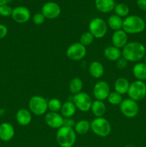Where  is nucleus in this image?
Here are the masks:
<instances>
[{"instance_id":"c85d7f7f","label":"nucleus","mask_w":146,"mask_h":147,"mask_svg":"<svg viewBox=\"0 0 146 147\" xmlns=\"http://www.w3.org/2000/svg\"><path fill=\"white\" fill-rule=\"evenodd\" d=\"M107 100L108 103L113 106H120L123 99L122 97V95L119 94L118 93L115 91H113L110 92Z\"/></svg>"},{"instance_id":"4c0bfd02","label":"nucleus","mask_w":146,"mask_h":147,"mask_svg":"<svg viewBox=\"0 0 146 147\" xmlns=\"http://www.w3.org/2000/svg\"><path fill=\"white\" fill-rule=\"evenodd\" d=\"M12 0H0V6L4 5V4H8Z\"/></svg>"},{"instance_id":"6e6552de","label":"nucleus","mask_w":146,"mask_h":147,"mask_svg":"<svg viewBox=\"0 0 146 147\" xmlns=\"http://www.w3.org/2000/svg\"><path fill=\"white\" fill-rule=\"evenodd\" d=\"M120 110L122 114L126 118L133 119L139 113V105L137 101L130 98L123 100L120 104Z\"/></svg>"},{"instance_id":"bb28decb","label":"nucleus","mask_w":146,"mask_h":147,"mask_svg":"<svg viewBox=\"0 0 146 147\" xmlns=\"http://www.w3.org/2000/svg\"><path fill=\"white\" fill-rule=\"evenodd\" d=\"M83 88V81L81 78L78 77L74 78L70 80L69 83V90L70 93L73 95L82 92Z\"/></svg>"},{"instance_id":"473e14b6","label":"nucleus","mask_w":146,"mask_h":147,"mask_svg":"<svg viewBox=\"0 0 146 147\" xmlns=\"http://www.w3.org/2000/svg\"><path fill=\"white\" fill-rule=\"evenodd\" d=\"M45 17L42 14V12L36 13V14L33 15L32 17L33 23L36 24V25H41V24H42L45 22Z\"/></svg>"},{"instance_id":"b1692460","label":"nucleus","mask_w":146,"mask_h":147,"mask_svg":"<svg viewBox=\"0 0 146 147\" xmlns=\"http://www.w3.org/2000/svg\"><path fill=\"white\" fill-rule=\"evenodd\" d=\"M133 74L137 80L145 81L146 80V65L140 62L135 63L133 67Z\"/></svg>"},{"instance_id":"f8f14e48","label":"nucleus","mask_w":146,"mask_h":147,"mask_svg":"<svg viewBox=\"0 0 146 147\" xmlns=\"http://www.w3.org/2000/svg\"><path fill=\"white\" fill-rule=\"evenodd\" d=\"M110 87L104 80H99L94 85L92 90L93 96L95 100H102L107 98L110 93Z\"/></svg>"},{"instance_id":"7c9ffc66","label":"nucleus","mask_w":146,"mask_h":147,"mask_svg":"<svg viewBox=\"0 0 146 147\" xmlns=\"http://www.w3.org/2000/svg\"><path fill=\"white\" fill-rule=\"evenodd\" d=\"M94 37L91 33L89 31L84 32V33L82 34V35L80 36V42L81 43L82 45H84V47H87V46L90 45L92 44V42H94Z\"/></svg>"},{"instance_id":"2eb2a0df","label":"nucleus","mask_w":146,"mask_h":147,"mask_svg":"<svg viewBox=\"0 0 146 147\" xmlns=\"http://www.w3.org/2000/svg\"><path fill=\"white\" fill-rule=\"evenodd\" d=\"M111 40L113 46L119 49H123L128 42V36L127 33L122 29L113 32Z\"/></svg>"},{"instance_id":"cd10ccee","label":"nucleus","mask_w":146,"mask_h":147,"mask_svg":"<svg viewBox=\"0 0 146 147\" xmlns=\"http://www.w3.org/2000/svg\"><path fill=\"white\" fill-rule=\"evenodd\" d=\"M114 11L116 15L119 16L121 18L123 17H127L130 14V8L127 4L124 3H119L116 4L115 6Z\"/></svg>"},{"instance_id":"412c9836","label":"nucleus","mask_w":146,"mask_h":147,"mask_svg":"<svg viewBox=\"0 0 146 147\" xmlns=\"http://www.w3.org/2000/svg\"><path fill=\"white\" fill-rule=\"evenodd\" d=\"M90 111L92 114L95 116V118L104 117L106 111H107V107H106L105 103L102 100H94L92 103Z\"/></svg>"},{"instance_id":"7ed1b4c3","label":"nucleus","mask_w":146,"mask_h":147,"mask_svg":"<svg viewBox=\"0 0 146 147\" xmlns=\"http://www.w3.org/2000/svg\"><path fill=\"white\" fill-rule=\"evenodd\" d=\"M77 140V134L72 128L62 126L57 129L56 141L60 147H72Z\"/></svg>"},{"instance_id":"a211bd4d","label":"nucleus","mask_w":146,"mask_h":147,"mask_svg":"<svg viewBox=\"0 0 146 147\" xmlns=\"http://www.w3.org/2000/svg\"><path fill=\"white\" fill-rule=\"evenodd\" d=\"M103 55L105 59L109 61L116 62L120 57H122V50L112 45L104 48Z\"/></svg>"},{"instance_id":"37998d69","label":"nucleus","mask_w":146,"mask_h":147,"mask_svg":"<svg viewBox=\"0 0 146 147\" xmlns=\"http://www.w3.org/2000/svg\"><path fill=\"white\" fill-rule=\"evenodd\" d=\"M85 147H91V146H85Z\"/></svg>"},{"instance_id":"39448f33","label":"nucleus","mask_w":146,"mask_h":147,"mask_svg":"<svg viewBox=\"0 0 146 147\" xmlns=\"http://www.w3.org/2000/svg\"><path fill=\"white\" fill-rule=\"evenodd\" d=\"M48 100L41 96H34L29 100V110L34 116H43L48 110Z\"/></svg>"},{"instance_id":"4468645a","label":"nucleus","mask_w":146,"mask_h":147,"mask_svg":"<svg viewBox=\"0 0 146 147\" xmlns=\"http://www.w3.org/2000/svg\"><path fill=\"white\" fill-rule=\"evenodd\" d=\"M64 118L60 113L56 112H48L44 116L45 123L51 129H59L63 126Z\"/></svg>"},{"instance_id":"f257e3e1","label":"nucleus","mask_w":146,"mask_h":147,"mask_svg":"<svg viewBox=\"0 0 146 147\" xmlns=\"http://www.w3.org/2000/svg\"><path fill=\"white\" fill-rule=\"evenodd\" d=\"M146 48L144 45L139 42H130L122 50V57L127 62L138 63L144 58Z\"/></svg>"},{"instance_id":"393cba45","label":"nucleus","mask_w":146,"mask_h":147,"mask_svg":"<svg viewBox=\"0 0 146 147\" xmlns=\"http://www.w3.org/2000/svg\"><path fill=\"white\" fill-rule=\"evenodd\" d=\"M107 26L113 31H117L123 29V20L119 16L115 14H112L109 17L107 20Z\"/></svg>"},{"instance_id":"e433bc0d","label":"nucleus","mask_w":146,"mask_h":147,"mask_svg":"<svg viewBox=\"0 0 146 147\" xmlns=\"http://www.w3.org/2000/svg\"><path fill=\"white\" fill-rule=\"evenodd\" d=\"M137 5L140 10L146 11V0H137Z\"/></svg>"},{"instance_id":"0eeeda50","label":"nucleus","mask_w":146,"mask_h":147,"mask_svg":"<svg viewBox=\"0 0 146 147\" xmlns=\"http://www.w3.org/2000/svg\"><path fill=\"white\" fill-rule=\"evenodd\" d=\"M129 98L135 101H140L146 97V84L144 81L135 80L130 83L127 91Z\"/></svg>"},{"instance_id":"9b49d317","label":"nucleus","mask_w":146,"mask_h":147,"mask_svg":"<svg viewBox=\"0 0 146 147\" xmlns=\"http://www.w3.org/2000/svg\"><path fill=\"white\" fill-rule=\"evenodd\" d=\"M61 7L57 3L54 1H48L43 4L42 7L41 12L44 16L45 19L54 20L60 17L61 14Z\"/></svg>"},{"instance_id":"1a4fd4ad","label":"nucleus","mask_w":146,"mask_h":147,"mask_svg":"<svg viewBox=\"0 0 146 147\" xmlns=\"http://www.w3.org/2000/svg\"><path fill=\"white\" fill-rule=\"evenodd\" d=\"M87 55L86 47L79 42H74L70 45L66 50L67 58L73 61H79L84 58Z\"/></svg>"},{"instance_id":"dca6fc26","label":"nucleus","mask_w":146,"mask_h":147,"mask_svg":"<svg viewBox=\"0 0 146 147\" xmlns=\"http://www.w3.org/2000/svg\"><path fill=\"white\" fill-rule=\"evenodd\" d=\"M15 129L12 124L8 122H4L0 124V140L8 142L14 138Z\"/></svg>"},{"instance_id":"20e7f679","label":"nucleus","mask_w":146,"mask_h":147,"mask_svg":"<svg viewBox=\"0 0 146 147\" xmlns=\"http://www.w3.org/2000/svg\"><path fill=\"white\" fill-rule=\"evenodd\" d=\"M91 131L100 137H107L110 134L112 131L111 124L104 117L94 118L90 122Z\"/></svg>"},{"instance_id":"58836bf2","label":"nucleus","mask_w":146,"mask_h":147,"mask_svg":"<svg viewBox=\"0 0 146 147\" xmlns=\"http://www.w3.org/2000/svg\"><path fill=\"white\" fill-rule=\"evenodd\" d=\"M4 110H3V109H0V116H2V115L4 114Z\"/></svg>"},{"instance_id":"aec40b11","label":"nucleus","mask_w":146,"mask_h":147,"mask_svg":"<svg viewBox=\"0 0 146 147\" xmlns=\"http://www.w3.org/2000/svg\"><path fill=\"white\" fill-rule=\"evenodd\" d=\"M88 70L90 76L95 79H100L104 73V66L99 61L92 62L89 65Z\"/></svg>"},{"instance_id":"f704fd0d","label":"nucleus","mask_w":146,"mask_h":147,"mask_svg":"<svg viewBox=\"0 0 146 147\" xmlns=\"http://www.w3.org/2000/svg\"><path fill=\"white\" fill-rule=\"evenodd\" d=\"M75 123L76 122L74 121V120L72 118H64L63 126H66V127L72 128V129H74Z\"/></svg>"},{"instance_id":"4be33fe9","label":"nucleus","mask_w":146,"mask_h":147,"mask_svg":"<svg viewBox=\"0 0 146 147\" xmlns=\"http://www.w3.org/2000/svg\"><path fill=\"white\" fill-rule=\"evenodd\" d=\"M130 82L126 78L120 77L116 79L114 84L115 91L118 93L120 95H125L127 93L130 87Z\"/></svg>"},{"instance_id":"ddd939ff","label":"nucleus","mask_w":146,"mask_h":147,"mask_svg":"<svg viewBox=\"0 0 146 147\" xmlns=\"http://www.w3.org/2000/svg\"><path fill=\"white\" fill-rule=\"evenodd\" d=\"M11 18L18 24H25L31 18V12L27 7L18 6L13 9Z\"/></svg>"},{"instance_id":"79ce46f5","label":"nucleus","mask_w":146,"mask_h":147,"mask_svg":"<svg viewBox=\"0 0 146 147\" xmlns=\"http://www.w3.org/2000/svg\"><path fill=\"white\" fill-rule=\"evenodd\" d=\"M144 20H145V24H146V14H145V16Z\"/></svg>"},{"instance_id":"ea45409f","label":"nucleus","mask_w":146,"mask_h":147,"mask_svg":"<svg viewBox=\"0 0 146 147\" xmlns=\"http://www.w3.org/2000/svg\"><path fill=\"white\" fill-rule=\"evenodd\" d=\"M143 59H144V63L146 65V53H145V57Z\"/></svg>"},{"instance_id":"a878e982","label":"nucleus","mask_w":146,"mask_h":147,"mask_svg":"<svg viewBox=\"0 0 146 147\" xmlns=\"http://www.w3.org/2000/svg\"><path fill=\"white\" fill-rule=\"evenodd\" d=\"M74 130L77 134L79 135H84L88 133L90 130H91L90 128V122L87 120L82 119L76 122L74 125Z\"/></svg>"},{"instance_id":"2f4dec72","label":"nucleus","mask_w":146,"mask_h":147,"mask_svg":"<svg viewBox=\"0 0 146 147\" xmlns=\"http://www.w3.org/2000/svg\"><path fill=\"white\" fill-rule=\"evenodd\" d=\"M13 9L8 4H4V5L0 6V15L2 17H10L12 14Z\"/></svg>"},{"instance_id":"72a5a7b5","label":"nucleus","mask_w":146,"mask_h":147,"mask_svg":"<svg viewBox=\"0 0 146 147\" xmlns=\"http://www.w3.org/2000/svg\"><path fill=\"white\" fill-rule=\"evenodd\" d=\"M115 63L117 68H118L119 70H124V69H125L126 67L127 66L128 62H127L125 59L123 58V57H120L119 60H117V61L115 62Z\"/></svg>"},{"instance_id":"c9c22d12","label":"nucleus","mask_w":146,"mask_h":147,"mask_svg":"<svg viewBox=\"0 0 146 147\" xmlns=\"http://www.w3.org/2000/svg\"><path fill=\"white\" fill-rule=\"evenodd\" d=\"M8 34V29L7 26L3 24H0V40L4 38Z\"/></svg>"},{"instance_id":"a19ab883","label":"nucleus","mask_w":146,"mask_h":147,"mask_svg":"<svg viewBox=\"0 0 146 147\" xmlns=\"http://www.w3.org/2000/svg\"><path fill=\"white\" fill-rule=\"evenodd\" d=\"M125 147H135V146H133V145H131V144H127V145H126Z\"/></svg>"},{"instance_id":"423d86ee","label":"nucleus","mask_w":146,"mask_h":147,"mask_svg":"<svg viewBox=\"0 0 146 147\" xmlns=\"http://www.w3.org/2000/svg\"><path fill=\"white\" fill-rule=\"evenodd\" d=\"M107 27L108 26L107 22L100 17L92 19L88 25L89 32L96 39L104 37L107 32Z\"/></svg>"},{"instance_id":"9d476101","label":"nucleus","mask_w":146,"mask_h":147,"mask_svg":"<svg viewBox=\"0 0 146 147\" xmlns=\"http://www.w3.org/2000/svg\"><path fill=\"white\" fill-rule=\"evenodd\" d=\"M72 102L79 111L82 112H87L90 111L92 100L90 95L82 91L77 94L74 95Z\"/></svg>"},{"instance_id":"6ab92c4d","label":"nucleus","mask_w":146,"mask_h":147,"mask_svg":"<svg viewBox=\"0 0 146 147\" xmlns=\"http://www.w3.org/2000/svg\"><path fill=\"white\" fill-rule=\"evenodd\" d=\"M115 0H94V5L96 9L100 12L110 13L114 10L115 6Z\"/></svg>"},{"instance_id":"f03ea898","label":"nucleus","mask_w":146,"mask_h":147,"mask_svg":"<svg viewBox=\"0 0 146 147\" xmlns=\"http://www.w3.org/2000/svg\"><path fill=\"white\" fill-rule=\"evenodd\" d=\"M146 27L144 19L138 15H128L123 20V30L127 34L143 32Z\"/></svg>"},{"instance_id":"f3484780","label":"nucleus","mask_w":146,"mask_h":147,"mask_svg":"<svg viewBox=\"0 0 146 147\" xmlns=\"http://www.w3.org/2000/svg\"><path fill=\"white\" fill-rule=\"evenodd\" d=\"M16 120L17 123L22 126L29 124L32 120V113L27 109H20L16 113Z\"/></svg>"},{"instance_id":"5701e85b","label":"nucleus","mask_w":146,"mask_h":147,"mask_svg":"<svg viewBox=\"0 0 146 147\" xmlns=\"http://www.w3.org/2000/svg\"><path fill=\"white\" fill-rule=\"evenodd\" d=\"M77 108L72 100H67L62 103L60 112L63 118H72V116L75 114Z\"/></svg>"},{"instance_id":"c756f323","label":"nucleus","mask_w":146,"mask_h":147,"mask_svg":"<svg viewBox=\"0 0 146 147\" xmlns=\"http://www.w3.org/2000/svg\"><path fill=\"white\" fill-rule=\"evenodd\" d=\"M62 102L57 98H52L48 100L47 102V106H48V110L50 112H56L59 113L61 110L62 108Z\"/></svg>"}]
</instances>
